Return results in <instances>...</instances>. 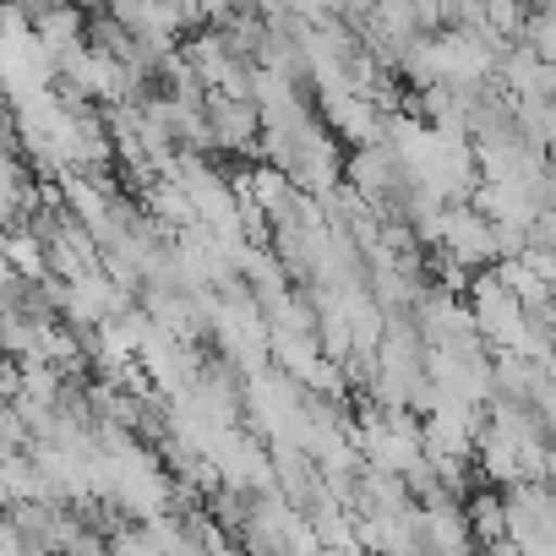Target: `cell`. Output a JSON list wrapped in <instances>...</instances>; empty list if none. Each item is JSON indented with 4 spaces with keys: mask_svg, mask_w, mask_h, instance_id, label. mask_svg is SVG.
Returning <instances> with one entry per match:
<instances>
[{
    "mask_svg": "<svg viewBox=\"0 0 556 556\" xmlns=\"http://www.w3.org/2000/svg\"><path fill=\"white\" fill-rule=\"evenodd\" d=\"M404 556H442V551H426V545H420V551H404Z\"/></svg>",
    "mask_w": 556,
    "mask_h": 556,
    "instance_id": "5",
    "label": "cell"
},
{
    "mask_svg": "<svg viewBox=\"0 0 556 556\" xmlns=\"http://www.w3.org/2000/svg\"><path fill=\"white\" fill-rule=\"evenodd\" d=\"M469 523H475V534L485 545L507 540V496H475L469 502Z\"/></svg>",
    "mask_w": 556,
    "mask_h": 556,
    "instance_id": "3",
    "label": "cell"
},
{
    "mask_svg": "<svg viewBox=\"0 0 556 556\" xmlns=\"http://www.w3.org/2000/svg\"><path fill=\"white\" fill-rule=\"evenodd\" d=\"M437 240L453 251V262H458V267H480V262H496V256H502V245H496V218L469 213V207L442 213Z\"/></svg>",
    "mask_w": 556,
    "mask_h": 556,
    "instance_id": "1",
    "label": "cell"
},
{
    "mask_svg": "<svg viewBox=\"0 0 556 556\" xmlns=\"http://www.w3.org/2000/svg\"><path fill=\"white\" fill-rule=\"evenodd\" d=\"M469 540H475V523H469L464 507H453V502H431V507H420V545H426V551L469 556Z\"/></svg>",
    "mask_w": 556,
    "mask_h": 556,
    "instance_id": "2",
    "label": "cell"
},
{
    "mask_svg": "<svg viewBox=\"0 0 556 556\" xmlns=\"http://www.w3.org/2000/svg\"><path fill=\"white\" fill-rule=\"evenodd\" d=\"M110 556H159V545L148 540V529H121L110 534Z\"/></svg>",
    "mask_w": 556,
    "mask_h": 556,
    "instance_id": "4",
    "label": "cell"
}]
</instances>
